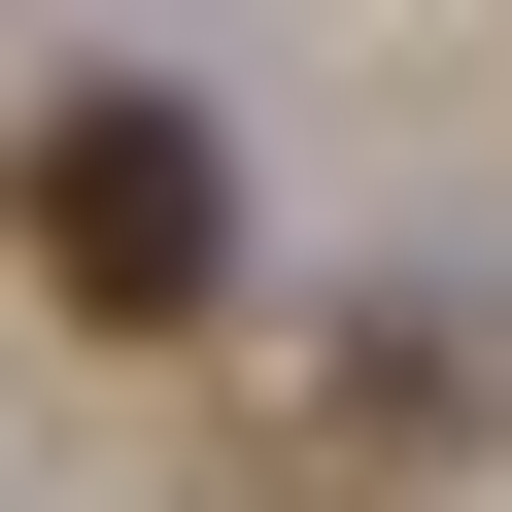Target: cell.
<instances>
[{
    "label": "cell",
    "instance_id": "obj_1",
    "mask_svg": "<svg viewBox=\"0 0 512 512\" xmlns=\"http://www.w3.org/2000/svg\"><path fill=\"white\" fill-rule=\"evenodd\" d=\"M0 239H35V308H103V342H205V308H239V137H205L171 69H69L35 137H0Z\"/></svg>",
    "mask_w": 512,
    "mask_h": 512
}]
</instances>
